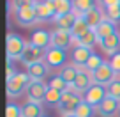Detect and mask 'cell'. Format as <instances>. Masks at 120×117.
Returning <instances> with one entry per match:
<instances>
[{
    "label": "cell",
    "mask_w": 120,
    "mask_h": 117,
    "mask_svg": "<svg viewBox=\"0 0 120 117\" xmlns=\"http://www.w3.org/2000/svg\"><path fill=\"white\" fill-rule=\"evenodd\" d=\"M26 44L28 43L23 41L21 36L14 34V32H9L7 37H5V48H7V61H16V59H19L21 61V55L23 52H25Z\"/></svg>",
    "instance_id": "6da1fadb"
},
{
    "label": "cell",
    "mask_w": 120,
    "mask_h": 117,
    "mask_svg": "<svg viewBox=\"0 0 120 117\" xmlns=\"http://www.w3.org/2000/svg\"><path fill=\"white\" fill-rule=\"evenodd\" d=\"M83 98L79 94H76V92H62V99H60V105L56 106V110L60 112V115H74L76 108H78L79 105H81Z\"/></svg>",
    "instance_id": "7a4b0ae2"
},
{
    "label": "cell",
    "mask_w": 120,
    "mask_h": 117,
    "mask_svg": "<svg viewBox=\"0 0 120 117\" xmlns=\"http://www.w3.org/2000/svg\"><path fill=\"white\" fill-rule=\"evenodd\" d=\"M28 83H30V78H28L26 73H16L12 78L7 80V85H5V89H7V96H9V98H18L23 91L26 92Z\"/></svg>",
    "instance_id": "3957f363"
},
{
    "label": "cell",
    "mask_w": 120,
    "mask_h": 117,
    "mask_svg": "<svg viewBox=\"0 0 120 117\" xmlns=\"http://www.w3.org/2000/svg\"><path fill=\"white\" fill-rule=\"evenodd\" d=\"M106 96H108V91H106L104 87H102V85H95V83H94V85L83 94V101H86L90 106H94V108L97 110L99 105L106 99Z\"/></svg>",
    "instance_id": "277c9868"
},
{
    "label": "cell",
    "mask_w": 120,
    "mask_h": 117,
    "mask_svg": "<svg viewBox=\"0 0 120 117\" xmlns=\"http://www.w3.org/2000/svg\"><path fill=\"white\" fill-rule=\"evenodd\" d=\"M115 71L111 69V66H109V62H104V64L101 66V68L97 69V71L92 73V82L95 83V85H109V83L115 80Z\"/></svg>",
    "instance_id": "5b68a950"
},
{
    "label": "cell",
    "mask_w": 120,
    "mask_h": 117,
    "mask_svg": "<svg viewBox=\"0 0 120 117\" xmlns=\"http://www.w3.org/2000/svg\"><path fill=\"white\" fill-rule=\"evenodd\" d=\"M44 57H46L44 50H41V48H37V46H34V44H30V43H28L26 48H25V52H23V55H21V62H23L25 68H28V66H32V64L42 62Z\"/></svg>",
    "instance_id": "8992f818"
},
{
    "label": "cell",
    "mask_w": 120,
    "mask_h": 117,
    "mask_svg": "<svg viewBox=\"0 0 120 117\" xmlns=\"http://www.w3.org/2000/svg\"><path fill=\"white\" fill-rule=\"evenodd\" d=\"M65 61H67V55H65V50H60V48H53L49 46L46 50V57H44V62L49 66V68H64Z\"/></svg>",
    "instance_id": "52a82bcc"
},
{
    "label": "cell",
    "mask_w": 120,
    "mask_h": 117,
    "mask_svg": "<svg viewBox=\"0 0 120 117\" xmlns=\"http://www.w3.org/2000/svg\"><path fill=\"white\" fill-rule=\"evenodd\" d=\"M49 85L44 82H30L28 87H26V98L28 101H34V103H41L44 101V96L48 92Z\"/></svg>",
    "instance_id": "ba28073f"
},
{
    "label": "cell",
    "mask_w": 120,
    "mask_h": 117,
    "mask_svg": "<svg viewBox=\"0 0 120 117\" xmlns=\"http://www.w3.org/2000/svg\"><path fill=\"white\" fill-rule=\"evenodd\" d=\"M14 20L21 27H30L34 23H37V16H35L34 5H26V7H21L18 11H14Z\"/></svg>",
    "instance_id": "9c48e42d"
},
{
    "label": "cell",
    "mask_w": 120,
    "mask_h": 117,
    "mask_svg": "<svg viewBox=\"0 0 120 117\" xmlns=\"http://www.w3.org/2000/svg\"><path fill=\"white\" fill-rule=\"evenodd\" d=\"M34 9H35V16H37V23H44V21H49V20H55V16H56L55 7L49 4L48 0L35 2Z\"/></svg>",
    "instance_id": "30bf717a"
},
{
    "label": "cell",
    "mask_w": 120,
    "mask_h": 117,
    "mask_svg": "<svg viewBox=\"0 0 120 117\" xmlns=\"http://www.w3.org/2000/svg\"><path fill=\"white\" fill-rule=\"evenodd\" d=\"M72 44V36L69 30H60L55 28L51 32V46L53 48H60V50H67Z\"/></svg>",
    "instance_id": "8fae6325"
},
{
    "label": "cell",
    "mask_w": 120,
    "mask_h": 117,
    "mask_svg": "<svg viewBox=\"0 0 120 117\" xmlns=\"http://www.w3.org/2000/svg\"><path fill=\"white\" fill-rule=\"evenodd\" d=\"M26 75H28L30 82H44V78L49 75V66L46 62H37L26 68Z\"/></svg>",
    "instance_id": "7c38bea8"
},
{
    "label": "cell",
    "mask_w": 120,
    "mask_h": 117,
    "mask_svg": "<svg viewBox=\"0 0 120 117\" xmlns=\"http://www.w3.org/2000/svg\"><path fill=\"white\" fill-rule=\"evenodd\" d=\"M99 44H101L102 52L108 53L109 57H113L115 53L120 52V34L118 32H115V34L108 36L106 39H102V41H99Z\"/></svg>",
    "instance_id": "4fadbf2b"
},
{
    "label": "cell",
    "mask_w": 120,
    "mask_h": 117,
    "mask_svg": "<svg viewBox=\"0 0 120 117\" xmlns=\"http://www.w3.org/2000/svg\"><path fill=\"white\" fill-rule=\"evenodd\" d=\"M30 44H34V46H37V48H41V50H48L49 46H51V34L49 32H46V30H34L32 32V36H30Z\"/></svg>",
    "instance_id": "5bb4252c"
},
{
    "label": "cell",
    "mask_w": 120,
    "mask_h": 117,
    "mask_svg": "<svg viewBox=\"0 0 120 117\" xmlns=\"http://www.w3.org/2000/svg\"><path fill=\"white\" fill-rule=\"evenodd\" d=\"M94 55L92 48H85V46H76L72 48V62L76 68H85V64L88 62V59Z\"/></svg>",
    "instance_id": "9a60e30c"
},
{
    "label": "cell",
    "mask_w": 120,
    "mask_h": 117,
    "mask_svg": "<svg viewBox=\"0 0 120 117\" xmlns=\"http://www.w3.org/2000/svg\"><path fill=\"white\" fill-rule=\"evenodd\" d=\"M74 85H76L79 94H85L90 87L94 85V82H92V73H88L85 68H79V73H78V76H76Z\"/></svg>",
    "instance_id": "2e32d148"
},
{
    "label": "cell",
    "mask_w": 120,
    "mask_h": 117,
    "mask_svg": "<svg viewBox=\"0 0 120 117\" xmlns=\"http://www.w3.org/2000/svg\"><path fill=\"white\" fill-rule=\"evenodd\" d=\"M83 20H85L86 25L90 27V30H95V28H97V27L106 20V14H104L99 7H94L92 11H88V12H85V14H83Z\"/></svg>",
    "instance_id": "e0dca14e"
},
{
    "label": "cell",
    "mask_w": 120,
    "mask_h": 117,
    "mask_svg": "<svg viewBox=\"0 0 120 117\" xmlns=\"http://www.w3.org/2000/svg\"><path fill=\"white\" fill-rule=\"evenodd\" d=\"M97 112H99L101 117H113L116 112H120L118 110V101H116L115 98H111V96H106V99L99 105Z\"/></svg>",
    "instance_id": "ac0fdd59"
},
{
    "label": "cell",
    "mask_w": 120,
    "mask_h": 117,
    "mask_svg": "<svg viewBox=\"0 0 120 117\" xmlns=\"http://www.w3.org/2000/svg\"><path fill=\"white\" fill-rule=\"evenodd\" d=\"M95 5V0H72V12L78 18H83V14L88 11H92Z\"/></svg>",
    "instance_id": "d6986e66"
},
{
    "label": "cell",
    "mask_w": 120,
    "mask_h": 117,
    "mask_svg": "<svg viewBox=\"0 0 120 117\" xmlns=\"http://www.w3.org/2000/svg\"><path fill=\"white\" fill-rule=\"evenodd\" d=\"M21 112H23V117H44V110H42L41 103H34V101L23 103Z\"/></svg>",
    "instance_id": "ffe728a7"
},
{
    "label": "cell",
    "mask_w": 120,
    "mask_h": 117,
    "mask_svg": "<svg viewBox=\"0 0 120 117\" xmlns=\"http://www.w3.org/2000/svg\"><path fill=\"white\" fill-rule=\"evenodd\" d=\"M76 20H78V16H76L74 12H69V14H64V16H55L53 21H55L56 28L71 32V28H72V25L76 23Z\"/></svg>",
    "instance_id": "44dd1931"
},
{
    "label": "cell",
    "mask_w": 120,
    "mask_h": 117,
    "mask_svg": "<svg viewBox=\"0 0 120 117\" xmlns=\"http://www.w3.org/2000/svg\"><path fill=\"white\" fill-rule=\"evenodd\" d=\"M86 32H90V27L86 25V21H85L83 18H78V20H76V23L72 25V28H71L72 41H79V39H81Z\"/></svg>",
    "instance_id": "7402d4cb"
},
{
    "label": "cell",
    "mask_w": 120,
    "mask_h": 117,
    "mask_svg": "<svg viewBox=\"0 0 120 117\" xmlns=\"http://www.w3.org/2000/svg\"><path fill=\"white\" fill-rule=\"evenodd\" d=\"M115 32H116L115 23H113V21H109V20H104V21H102L101 25H99L97 28H95V36H97V39H99V41L106 39L108 36L115 34Z\"/></svg>",
    "instance_id": "603a6c76"
},
{
    "label": "cell",
    "mask_w": 120,
    "mask_h": 117,
    "mask_svg": "<svg viewBox=\"0 0 120 117\" xmlns=\"http://www.w3.org/2000/svg\"><path fill=\"white\" fill-rule=\"evenodd\" d=\"M48 2L55 7L56 16H64L72 12V0H48Z\"/></svg>",
    "instance_id": "cb8c5ba5"
},
{
    "label": "cell",
    "mask_w": 120,
    "mask_h": 117,
    "mask_svg": "<svg viewBox=\"0 0 120 117\" xmlns=\"http://www.w3.org/2000/svg\"><path fill=\"white\" fill-rule=\"evenodd\" d=\"M99 43V39H97V36H95V30H90V32H86L85 36H83L79 41H72V46H85V48H94V44H97Z\"/></svg>",
    "instance_id": "d4e9b609"
},
{
    "label": "cell",
    "mask_w": 120,
    "mask_h": 117,
    "mask_svg": "<svg viewBox=\"0 0 120 117\" xmlns=\"http://www.w3.org/2000/svg\"><path fill=\"white\" fill-rule=\"evenodd\" d=\"M78 73H79V68H76L74 64H67V66H64V68H62V71L58 73L60 76H62V78L65 80V83H74L76 82V76H78Z\"/></svg>",
    "instance_id": "484cf974"
},
{
    "label": "cell",
    "mask_w": 120,
    "mask_h": 117,
    "mask_svg": "<svg viewBox=\"0 0 120 117\" xmlns=\"http://www.w3.org/2000/svg\"><path fill=\"white\" fill-rule=\"evenodd\" d=\"M60 99H62V92L49 87L48 92H46V96H44V103H46V105H49V106H58L60 105Z\"/></svg>",
    "instance_id": "4316f807"
},
{
    "label": "cell",
    "mask_w": 120,
    "mask_h": 117,
    "mask_svg": "<svg viewBox=\"0 0 120 117\" xmlns=\"http://www.w3.org/2000/svg\"><path fill=\"white\" fill-rule=\"evenodd\" d=\"M74 115L76 117H94L95 115V108H94V106H90L86 101H81V105L76 108Z\"/></svg>",
    "instance_id": "83f0119b"
},
{
    "label": "cell",
    "mask_w": 120,
    "mask_h": 117,
    "mask_svg": "<svg viewBox=\"0 0 120 117\" xmlns=\"http://www.w3.org/2000/svg\"><path fill=\"white\" fill-rule=\"evenodd\" d=\"M102 64H104V61H102L99 55H95V53H94V55L88 59V62L85 64V69H86L88 73H94V71H97V69L101 68Z\"/></svg>",
    "instance_id": "f1b7e54d"
},
{
    "label": "cell",
    "mask_w": 120,
    "mask_h": 117,
    "mask_svg": "<svg viewBox=\"0 0 120 117\" xmlns=\"http://www.w3.org/2000/svg\"><path fill=\"white\" fill-rule=\"evenodd\" d=\"M48 85L51 87V89H56V91H60V92H65V91H67V83H65V80L62 78L60 75L53 76V78L49 80Z\"/></svg>",
    "instance_id": "f546056e"
},
{
    "label": "cell",
    "mask_w": 120,
    "mask_h": 117,
    "mask_svg": "<svg viewBox=\"0 0 120 117\" xmlns=\"http://www.w3.org/2000/svg\"><path fill=\"white\" fill-rule=\"evenodd\" d=\"M108 96H111V98H115L116 101H120V80L118 78H115L111 83L108 85Z\"/></svg>",
    "instance_id": "4dcf8cb0"
},
{
    "label": "cell",
    "mask_w": 120,
    "mask_h": 117,
    "mask_svg": "<svg viewBox=\"0 0 120 117\" xmlns=\"http://www.w3.org/2000/svg\"><path fill=\"white\" fill-rule=\"evenodd\" d=\"M5 117H23L21 106L16 105V103H7V108H5Z\"/></svg>",
    "instance_id": "1f68e13d"
},
{
    "label": "cell",
    "mask_w": 120,
    "mask_h": 117,
    "mask_svg": "<svg viewBox=\"0 0 120 117\" xmlns=\"http://www.w3.org/2000/svg\"><path fill=\"white\" fill-rule=\"evenodd\" d=\"M106 20H109V21H113V23L120 21V7H109V9H106Z\"/></svg>",
    "instance_id": "d6a6232c"
},
{
    "label": "cell",
    "mask_w": 120,
    "mask_h": 117,
    "mask_svg": "<svg viewBox=\"0 0 120 117\" xmlns=\"http://www.w3.org/2000/svg\"><path fill=\"white\" fill-rule=\"evenodd\" d=\"M109 66H111V69L115 71V75L120 76V52L115 53V55L111 57V61H109Z\"/></svg>",
    "instance_id": "836d02e7"
},
{
    "label": "cell",
    "mask_w": 120,
    "mask_h": 117,
    "mask_svg": "<svg viewBox=\"0 0 120 117\" xmlns=\"http://www.w3.org/2000/svg\"><path fill=\"white\" fill-rule=\"evenodd\" d=\"M35 2L37 0H12V7H14V11H18V9L26 7V5H35Z\"/></svg>",
    "instance_id": "e575fe53"
},
{
    "label": "cell",
    "mask_w": 120,
    "mask_h": 117,
    "mask_svg": "<svg viewBox=\"0 0 120 117\" xmlns=\"http://www.w3.org/2000/svg\"><path fill=\"white\" fill-rule=\"evenodd\" d=\"M102 5H104L106 9L109 7H120V0H101Z\"/></svg>",
    "instance_id": "d590c367"
},
{
    "label": "cell",
    "mask_w": 120,
    "mask_h": 117,
    "mask_svg": "<svg viewBox=\"0 0 120 117\" xmlns=\"http://www.w3.org/2000/svg\"><path fill=\"white\" fill-rule=\"evenodd\" d=\"M14 71H16V69L12 68V62H11V61H7V80H9V78H12V76L16 75Z\"/></svg>",
    "instance_id": "8d00e7d4"
},
{
    "label": "cell",
    "mask_w": 120,
    "mask_h": 117,
    "mask_svg": "<svg viewBox=\"0 0 120 117\" xmlns=\"http://www.w3.org/2000/svg\"><path fill=\"white\" fill-rule=\"evenodd\" d=\"M64 117H76V115H64Z\"/></svg>",
    "instance_id": "74e56055"
}]
</instances>
